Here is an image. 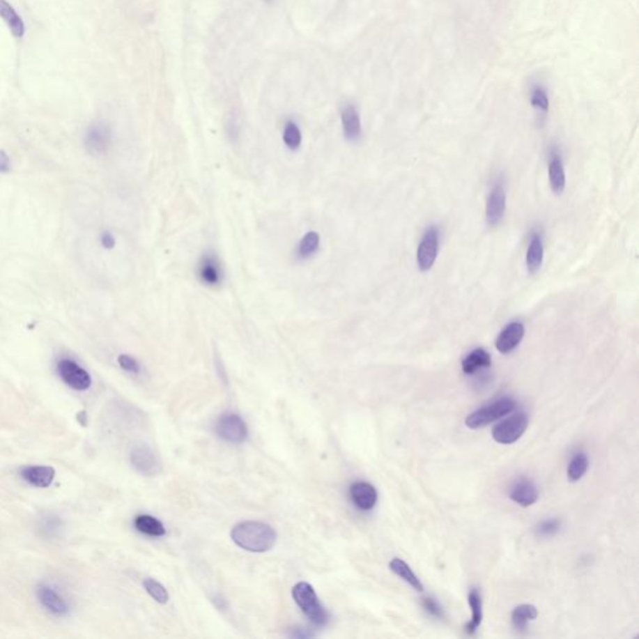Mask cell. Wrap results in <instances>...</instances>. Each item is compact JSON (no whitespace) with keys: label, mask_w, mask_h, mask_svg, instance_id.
<instances>
[{"label":"cell","mask_w":639,"mask_h":639,"mask_svg":"<svg viewBox=\"0 0 639 639\" xmlns=\"http://www.w3.org/2000/svg\"><path fill=\"white\" fill-rule=\"evenodd\" d=\"M231 538L240 548L263 553L274 547L276 542V532L272 527L257 521L240 522L231 530Z\"/></svg>","instance_id":"cell-1"},{"label":"cell","mask_w":639,"mask_h":639,"mask_svg":"<svg viewBox=\"0 0 639 639\" xmlns=\"http://www.w3.org/2000/svg\"><path fill=\"white\" fill-rule=\"evenodd\" d=\"M293 597L304 615L317 627H323L330 619L329 612L317 597L316 592L310 583L299 582L293 585Z\"/></svg>","instance_id":"cell-2"},{"label":"cell","mask_w":639,"mask_h":639,"mask_svg":"<svg viewBox=\"0 0 639 639\" xmlns=\"http://www.w3.org/2000/svg\"><path fill=\"white\" fill-rule=\"evenodd\" d=\"M517 406L516 401L509 397H503L495 401L484 407H479L475 413L468 415L466 417V426L471 430L482 429L487 424L495 422L500 418L505 417L508 413H512Z\"/></svg>","instance_id":"cell-3"},{"label":"cell","mask_w":639,"mask_h":639,"mask_svg":"<svg viewBox=\"0 0 639 639\" xmlns=\"http://www.w3.org/2000/svg\"><path fill=\"white\" fill-rule=\"evenodd\" d=\"M197 280L203 286L217 288L222 286L225 281V270L220 257L214 251H205L197 263Z\"/></svg>","instance_id":"cell-4"},{"label":"cell","mask_w":639,"mask_h":639,"mask_svg":"<svg viewBox=\"0 0 639 639\" xmlns=\"http://www.w3.org/2000/svg\"><path fill=\"white\" fill-rule=\"evenodd\" d=\"M528 426V416L526 413H516L514 416L502 421L492 430V437L501 445H511L518 441L526 432Z\"/></svg>","instance_id":"cell-5"},{"label":"cell","mask_w":639,"mask_h":639,"mask_svg":"<svg viewBox=\"0 0 639 639\" xmlns=\"http://www.w3.org/2000/svg\"><path fill=\"white\" fill-rule=\"evenodd\" d=\"M215 431L217 436L230 443H242L249 435L245 421L233 413H227L219 418Z\"/></svg>","instance_id":"cell-6"},{"label":"cell","mask_w":639,"mask_h":639,"mask_svg":"<svg viewBox=\"0 0 639 639\" xmlns=\"http://www.w3.org/2000/svg\"><path fill=\"white\" fill-rule=\"evenodd\" d=\"M85 148L93 155H102L105 154L111 144H113V132L108 124L98 121L88 128L85 138H84Z\"/></svg>","instance_id":"cell-7"},{"label":"cell","mask_w":639,"mask_h":639,"mask_svg":"<svg viewBox=\"0 0 639 639\" xmlns=\"http://www.w3.org/2000/svg\"><path fill=\"white\" fill-rule=\"evenodd\" d=\"M58 372L61 380L77 391H86L91 386L89 372L72 360H61L58 364Z\"/></svg>","instance_id":"cell-8"},{"label":"cell","mask_w":639,"mask_h":639,"mask_svg":"<svg viewBox=\"0 0 639 639\" xmlns=\"http://www.w3.org/2000/svg\"><path fill=\"white\" fill-rule=\"evenodd\" d=\"M438 231L436 227H430L418 245L417 265L421 271H429L433 266L438 254Z\"/></svg>","instance_id":"cell-9"},{"label":"cell","mask_w":639,"mask_h":639,"mask_svg":"<svg viewBox=\"0 0 639 639\" xmlns=\"http://www.w3.org/2000/svg\"><path fill=\"white\" fill-rule=\"evenodd\" d=\"M130 461L134 468L145 476H155L156 473L160 472L162 470V465L155 454L151 448L145 445L132 448Z\"/></svg>","instance_id":"cell-10"},{"label":"cell","mask_w":639,"mask_h":639,"mask_svg":"<svg viewBox=\"0 0 639 639\" xmlns=\"http://www.w3.org/2000/svg\"><path fill=\"white\" fill-rule=\"evenodd\" d=\"M36 596L43 607L53 615L63 617L70 612V607L66 602V598L63 597L59 592L53 588L52 585H39L36 590Z\"/></svg>","instance_id":"cell-11"},{"label":"cell","mask_w":639,"mask_h":639,"mask_svg":"<svg viewBox=\"0 0 639 639\" xmlns=\"http://www.w3.org/2000/svg\"><path fill=\"white\" fill-rule=\"evenodd\" d=\"M506 211V190L501 181L496 183L486 203V220L491 226H495L501 222Z\"/></svg>","instance_id":"cell-12"},{"label":"cell","mask_w":639,"mask_h":639,"mask_svg":"<svg viewBox=\"0 0 639 639\" xmlns=\"http://www.w3.org/2000/svg\"><path fill=\"white\" fill-rule=\"evenodd\" d=\"M508 496L522 507H530L538 501L539 492L536 484L527 477H520L511 486Z\"/></svg>","instance_id":"cell-13"},{"label":"cell","mask_w":639,"mask_h":639,"mask_svg":"<svg viewBox=\"0 0 639 639\" xmlns=\"http://www.w3.org/2000/svg\"><path fill=\"white\" fill-rule=\"evenodd\" d=\"M341 126L347 141L356 143L362 135V124L359 110L353 104H346L341 110Z\"/></svg>","instance_id":"cell-14"},{"label":"cell","mask_w":639,"mask_h":639,"mask_svg":"<svg viewBox=\"0 0 639 639\" xmlns=\"http://www.w3.org/2000/svg\"><path fill=\"white\" fill-rule=\"evenodd\" d=\"M525 336V326L518 321L508 323L496 340V348L501 353H509L518 346Z\"/></svg>","instance_id":"cell-15"},{"label":"cell","mask_w":639,"mask_h":639,"mask_svg":"<svg viewBox=\"0 0 639 639\" xmlns=\"http://www.w3.org/2000/svg\"><path fill=\"white\" fill-rule=\"evenodd\" d=\"M350 498L361 511H370L376 506L377 491L372 484L360 481L351 484Z\"/></svg>","instance_id":"cell-16"},{"label":"cell","mask_w":639,"mask_h":639,"mask_svg":"<svg viewBox=\"0 0 639 639\" xmlns=\"http://www.w3.org/2000/svg\"><path fill=\"white\" fill-rule=\"evenodd\" d=\"M20 475L31 486L47 488L54 481L55 470L50 466H28L22 468Z\"/></svg>","instance_id":"cell-17"},{"label":"cell","mask_w":639,"mask_h":639,"mask_svg":"<svg viewBox=\"0 0 639 639\" xmlns=\"http://www.w3.org/2000/svg\"><path fill=\"white\" fill-rule=\"evenodd\" d=\"M321 247V235L318 231L310 230L304 233L296 244L295 256L299 261H307L314 256H316Z\"/></svg>","instance_id":"cell-18"},{"label":"cell","mask_w":639,"mask_h":639,"mask_svg":"<svg viewBox=\"0 0 639 639\" xmlns=\"http://www.w3.org/2000/svg\"><path fill=\"white\" fill-rule=\"evenodd\" d=\"M0 18L4 20L13 36L22 39L25 34V24L22 17L6 0H0Z\"/></svg>","instance_id":"cell-19"},{"label":"cell","mask_w":639,"mask_h":639,"mask_svg":"<svg viewBox=\"0 0 639 639\" xmlns=\"http://www.w3.org/2000/svg\"><path fill=\"white\" fill-rule=\"evenodd\" d=\"M491 364H492V360H491L490 353L484 348H476L462 360V371L466 375H473L477 371L490 367Z\"/></svg>","instance_id":"cell-20"},{"label":"cell","mask_w":639,"mask_h":639,"mask_svg":"<svg viewBox=\"0 0 639 639\" xmlns=\"http://www.w3.org/2000/svg\"><path fill=\"white\" fill-rule=\"evenodd\" d=\"M544 252L542 238L538 233H533L528 249H527L526 256L527 269L531 274L537 272L541 268V265L544 263Z\"/></svg>","instance_id":"cell-21"},{"label":"cell","mask_w":639,"mask_h":639,"mask_svg":"<svg viewBox=\"0 0 639 639\" xmlns=\"http://www.w3.org/2000/svg\"><path fill=\"white\" fill-rule=\"evenodd\" d=\"M468 603H470V607L472 610V618L466 624V632L467 634L473 636L477 632V629L481 626L482 619H484L482 596H481V592L478 591L477 588H473L468 593Z\"/></svg>","instance_id":"cell-22"},{"label":"cell","mask_w":639,"mask_h":639,"mask_svg":"<svg viewBox=\"0 0 639 639\" xmlns=\"http://www.w3.org/2000/svg\"><path fill=\"white\" fill-rule=\"evenodd\" d=\"M548 176H550L551 187L557 195H561L566 187V173L563 169L561 157L556 153L551 157L550 167H548Z\"/></svg>","instance_id":"cell-23"},{"label":"cell","mask_w":639,"mask_h":639,"mask_svg":"<svg viewBox=\"0 0 639 639\" xmlns=\"http://www.w3.org/2000/svg\"><path fill=\"white\" fill-rule=\"evenodd\" d=\"M134 526L140 533L151 536V537H162L167 533V530L162 522L149 514L138 516L134 520Z\"/></svg>","instance_id":"cell-24"},{"label":"cell","mask_w":639,"mask_h":639,"mask_svg":"<svg viewBox=\"0 0 639 639\" xmlns=\"http://www.w3.org/2000/svg\"><path fill=\"white\" fill-rule=\"evenodd\" d=\"M538 617V610L532 604H521L514 608L512 612V624L514 629L520 633L526 632L527 626L531 621H534Z\"/></svg>","instance_id":"cell-25"},{"label":"cell","mask_w":639,"mask_h":639,"mask_svg":"<svg viewBox=\"0 0 639 639\" xmlns=\"http://www.w3.org/2000/svg\"><path fill=\"white\" fill-rule=\"evenodd\" d=\"M390 569H391L396 576H399L400 578H402L406 583H408L413 588H415L416 591L424 592V585L421 583V580H418L417 576L413 573L411 567H410L403 560L394 558L392 561L390 562Z\"/></svg>","instance_id":"cell-26"},{"label":"cell","mask_w":639,"mask_h":639,"mask_svg":"<svg viewBox=\"0 0 639 639\" xmlns=\"http://www.w3.org/2000/svg\"><path fill=\"white\" fill-rule=\"evenodd\" d=\"M302 132L296 121L287 120L282 130V141L290 151H298L302 145Z\"/></svg>","instance_id":"cell-27"},{"label":"cell","mask_w":639,"mask_h":639,"mask_svg":"<svg viewBox=\"0 0 639 639\" xmlns=\"http://www.w3.org/2000/svg\"><path fill=\"white\" fill-rule=\"evenodd\" d=\"M588 457L583 452H577L572 457V460L568 465L567 477L571 482H578L580 478L585 476L588 470Z\"/></svg>","instance_id":"cell-28"},{"label":"cell","mask_w":639,"mask_h":639,"mask_svg":"<svg viewBox=\"0 0 639 639\" xmlns=\"http://www.w3.org/2000/svg\"><path fill=\"white\" fill-rule=\"evenodd\" d=\"M530 102H531L532 108L536 109L539 113H548V110H550V98H548L547 91L541 84H536V85L532 86Z\"/></svg>","instance_id":"cell-29"},{"label":"cell","mask_w":639,"mask_h":639,"mask_svg":"<svg viewBox=\"0 0 639 639\" xmlns=\"http://www.w3.org/2000/svg\"><path fill=\"white\" fill-rule=\"evenodd\" d=\"M143 585L145 591L148 592L157 603H167L169 593H167V588L162 583H159L157 580H153V578H146V580H144Z\"/></svg>","instance_id":"cell-30"},{"label":"cell","mask_w":639,"mask_h":639,"mask_svg":"<svg viewBox=\"0 0 639 639\" xmlns=\"http://www.w3.org/2000/svg\"><path fill=\"white\" fill-rule=\"evenodd\" d=\"M562 522L558 518H548L538 523L536 527V533L539 537L550 538L556 536L561 531Z\"/></svg>","instance_id":"cell-31"},{"label":"cell","mask_w":639,"mask_h":639,"mask_svg":"<svg viewBox=\"0 0 639 639\" xmlns=\"http://www.w3.org/2000/svg\"><path fill=\"white\" fill-rule=\"evenodd\" d=\"M118 364L123 370L132 375H139L141 372V364L132 355L121 353L118 357Z\"/></svg>","instance_id":"cell-32"},{"label":"cell","mask_w":639,"mask_h":639,"mask_svg":"<svg viewBox=\"0 0 639 639\" xmlns=\"http://www.w3.org/2000/svg\"><path fill=\"white\" fill-rule=\"evenodd\" d=\"M422 606H424V610L429 615L435 617L437 619H443L445 618V610H443L442 606L438 603V601H436L435 598H424L422 599Z\"/></svg>","instance_id":"cell-33"},{"label":"cell","mask_w":639,"mask_h":639,"mask_svg":"<svg viewBox=\"0 0 639 639\" xmlns=\"http://www.w3.org/2000/svg\"><path fill=\"white\" fill-rule=\"evenodd\" d=\"M61 530V521L56 517H48L43 522L42 531L47 534L53 537L55 534L59 533Z\"/></svg>","instance_id":"cell-34"},{"label":"cell","mask_w":639,"mask_h":639,"mask_svg":"<svg viewBox=\"0 0 639 639\" xmlns=\"http://www.w3.org/2000/svg\"><path fill=\"white\" fill-rule=\"evenodd\" d=\"M100 241H102V247H105V249H108V250L114 249L115 245H116V240L114 238L113 233H109V231H104V233H102Z\"/></svg>","instance_id":"cell-35"},{"label":"cell","mask_w":639,"mask_h":639,"mask_svg":"<svg viewBox=\"0 0 639 639\" xmlns=\"http://www.w3.org/2000/svg\"><path fill=\"white\" fill-rule=\"evenodd\" d=\"M10 171V159L4 150H0V174Z\"/></svg>","instance_id":"cell-36"}]
</instances>
